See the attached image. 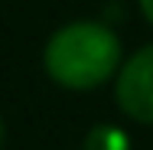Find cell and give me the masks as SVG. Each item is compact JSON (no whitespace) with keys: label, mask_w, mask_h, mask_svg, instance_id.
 Wrapping results in <instances>:
<instances>
[{"label":"cell","mask_w":153,"mask_h":150,"mask_svg":"<svg viewBox=\"0 0 153 150\" xmlns=\"http://www.w3.org/2000/svg\"><path fill=\"white\" fill-rule=\"evenodd\" d=\"M46 72L62 88L88 91L117 72L121 43L101 23H68L46 43Z\"/></svg>","instance_id":"6da1fadb"},{"label":"cell","mask_w":153,"mask_h":150,"mask_svg":"<svg viewBox=\"0 0 153 150\" xmlns=\"http://www.w3.org/2000/svg\"><path fill=\"white\" fill-rule=\"evenodd\" d=\"M117 104H121V111L127 118L153 124V46L140 49L121 69Z\"/></svg>","instance_id":"7a4b0ae2"},{"label":"cell","mask_w":153,"mask_h":150,"mask_svg":"<svg viewBox=\"0 0 153 150\" xmlns=\"http://www.w3.org/2000/svg\"><path fill=\"white\" fill-rule=\"evenodd\" d=\"M82 150H130V137L114 124H98L85 134V147Z\"/></svg>","instance_id":"3957f363"},{"label":"cell","mask_w":153,"mask_h":150,"mask_svg":"<svg viewBox=\"0 0 153 150\" xmlns=\"http://www.w3.org/2000/svg\"><path fill=\"white\" fill-rule=\"evenodd\" d=\"M140 10H143V16L153 23V0H140Z\"/></svg>","instance_id":"277c9868"},{"label":"cell","mask_w":153,"mask_h":150,"mask_svg":"<svg viewBox=\"0 0 153 150\" xmlns=\"http://www.w3.org/2000/svg\"><path fill=\"white\" fill-rule=\"evenodd\" d=\"M3 137H7V131H3V121H0V147H3Z\"/></svg>","instance_id":"5b68a950"}]
</instances>
